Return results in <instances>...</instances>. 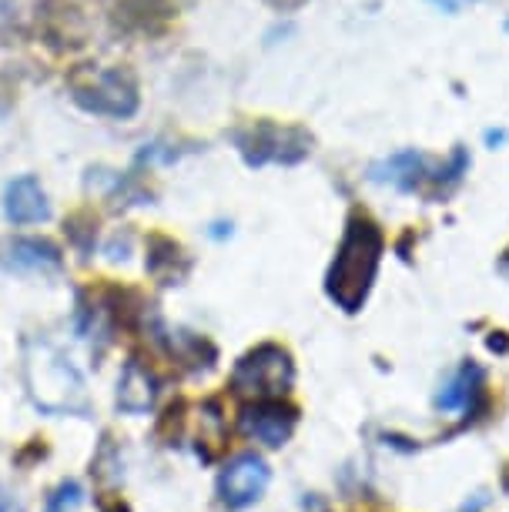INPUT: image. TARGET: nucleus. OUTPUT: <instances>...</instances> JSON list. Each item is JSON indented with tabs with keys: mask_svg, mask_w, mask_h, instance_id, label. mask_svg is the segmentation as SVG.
<instances>
[{
	"mask_svg": "<svg viewBox=\"0 0 509 512\" xmlns=\"http://www.w3.org/2000/svg\"><path fill=\"white\" fill-rule=\"evenodd\" d=\"M4 251H7V265L27 275H54L64 265L61 248L47 238H14L7 241Z\"/></svg>",
	"mask_w": 509,
	"mask_h": 512,
	"instance_id": "11",
	"label": "nucleus"
},
{
	"mask_svg": "<svg viewBox=\"0 0 509 512\" xmlns=\"http://www.w3.org/2000/svg\"><path fill=\"white\" fill-rule=\"evenodd\" d=\"M114 402H118V409L128 415L151 412L158 402V375L141 359H131L118 375V395H114Z\"/></svg>",
	"mask_w": 509,
	"mask_h": 512,
	"instance_id": "10",
	"label": "nucleus"
},
{
	"mask_svg": "<svg viewBox=\"0 0 509 512\" xmlns=\"http://www.w3.org/2000/svg\"><path fill=\"white\" fill-rule=\"evenodd\" d=\"M479 392H483V369H479V365H463V369L449 379L446 389L439 392L436 405L443 412H466Z\"/></svg>",
	"mask_w": 509,
	"mask_h": 512,
	"instance_id": "12",
	"label": "nucleus"
},
{
	"mask_svg": "<svg viewBox=\"0 0 509 512\" xmlns=\"http://www.w3.org/2000/svg\"><path fill=\"white\" fill-rule=\"evenodd\" d=\"M235 144L242 151L248 168H265V164H299L309 158L312 138L302 128H282L272 121L248 124L235 134Z\"/></svg>",
	"mask_w": 509,
	"mask_h": 512,
	"instance_id": "5",
	"label": "nucleus"
},
{
	"mask_svg": "<svg viewBox=\"0 0 509 512\" xmlns=\"http://www.w3.org/2000/svg\"><path fill=\"white\" fill-rule=\"evenodd\" d=\"M295 382V365L292 355L278 345H258L235 365L232 372V389L245 399H282Z\"/></svg>",
	"mask_w": 509,
	"mask_h": 512,
	"instance_id": "4",
	"label": "nucleus"
},
{
	"mask_svg": "<svg viewBox=\"0 0 509 512\" xmlns=\"http://www.w3.org/2000/svg\"><path fill=\"white\" fill-rule=\"evenodd\" d=\"M4 215L11 225H41L51 218V201L34 175L14 178L4 191Z\"/></svg>",
	"mask_w": 509,
	"mask_h": 512,
	"instance_id": "9",
	"label": "nucleus"
},
{
	"mask_svg": "<svg viewBox=\"0 0 509 512\" xmlns=\"http://www.w3.org/2000/svg\"><path fill=\"white\" fill-rule=\"evenodd\" d=\"M67 91L74 104L101 118H131L138 111V84L124 67L84 64L67 77Z\"/></svg>",
	"mask_w": 509,
	"mask_h": 512,
	"instance_id": "3",
	"label": "nucleus"
},
{
	"mask_svg": "<svg viewBox=\"0 0 509 512\" xmlns=\"http://www.w3.org/2000/svg\"><path fill=\"white\" fill-rule=\"evenodd\" d=\"M84 506V489H81V482H74V479H67L61 482L51 496H47V506L44 512H78Z\"/></svg>",
	"mask_w": 509,
	"mask_h": 512,
	"instance_id": "13",
	"label": "nucleus"
},
{
	"mask_svg": "<svg viewBox=\"0 0 509 512\" xmlns=\"http://www.w3.org/2000/svg\"><path fill=\"white\" fill-rule=\"evenodd\" d=\"M24 385L31 402L47 415H88L91 399L84 375L67 355L41 335L24 342Z\"/></svg>",
	"mask_w": 509,
	"mask_h": 512,
	"instance_id": "1",
	"label": "nucleus"
},
{
	"mask_svg": "<svg viewBox=\"0 0 509 512\" xmlns=\"http://www.w3.org/2000/svg\"><path fill=\"white\" fill-rule=\"evenodd\" d=\"M432 161L422 151H399L389 154V158L376 161L369 168V181L376 185H392L399 191H416L422 181H432Z\"/></svg>",
	"mask_w": 509,
	"mask_h": 512,
	"instance_id": "8",
	"label": "nucleus"
},
{
	"mask_svg": "<svg viewBox=\"0 0 509 512\" xmlns=\"http://www.w3.org/2000/svg\"><path fill=\"white\" fill-rule=\"evenodd\" d=\"M0 512H24L21 509V502L14 499V492L4 486V482H0Z\"/></svg>",
	"mask_w": 509,
	"mask_h": 512,
	"instance_id": "14",
	"label": "nucleus"
},
{
	"mask_svg": "<svg viewBox=\"0 0 509 512\" xmlns=\"http://www.w3.org/2000/svg\"><path fill=\"white\" fill-rule=\"evenodd\" d=\"M506 27H509V24H506Z\"/></svg>",
	"mask_w": 509,
	"mask_h": 512,
	"instance_id": "15",
	"label": "nucleus"
},
{
	"mask_svg": "<svg viewBox=\"0 0 509 512\" xmlns=\"http://www.w3.org/2000/svg\"><path fill=\"white\" fill-rule=\"evenodd\" d=\"M268 482H272V469L255 452H242V456L228 459L225 469L218 472V499L225 509H248L265 496Z\"/></svg>",
	"mask_w": 509,
	"mask_h": 512,
	"instance_id": "6",
	"label": "nucleus"
},
{
	"mask_svg": "<svg viewBox=\"0 0 509 512\" xmlns=\"http://www.w3.org/2000/svg\"><path fill=\"white\" fill-rule=\"evenodd\" d=\"M295 419H299V415H295L292 405H282L278 399H262L242 412V432L268 449H282L285 442L292 439Z\"/></svg>",
	"mask_w": 509,
	"mask_h": 512,
	"instance_id": "7",
	"label": "nucleus"
},
{
	"mask_svg": "<svg viewBox=\"0 0 509 512\" xmlns=\"http://www.w3.org/2000/svg\"><path fill=\"white\" fill-rule=\"evenodd\" d=\"M382 231L376 221L355 215L345 225V235L335 251V262L325 278V292L342 312H359L369 298V288L376 282L379 262H382Z\"/></svg>",
	"mask_w": 509,
	"mask_h": 512,
	"instance_id": "2",
	"label": "nucleus"
}]
</instances>
